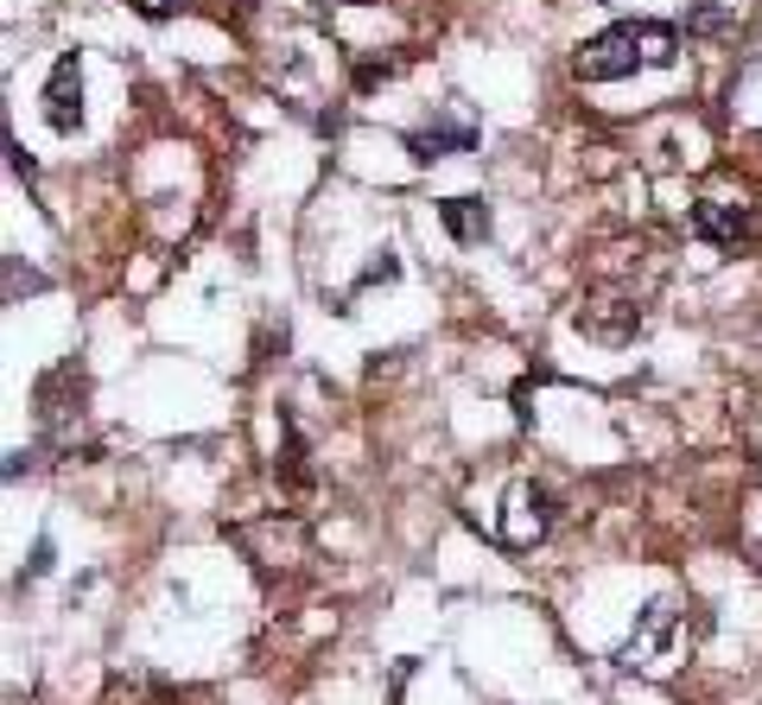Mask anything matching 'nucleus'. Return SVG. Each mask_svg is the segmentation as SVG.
I'll use <instances>...</instances> for the list:
<instances>
[{
  "label": "nucleus",
  "instance_id": "nucleus-1",
  "mask_svg": "<svg viewBox=\"0 0 762 705\" xmlns=\"http://www.w3.org/2000/svg\"><path fill=\"white\" fill-rule=\"evenodd\" d=\"M680 57V32L667 20H616L610 32L584 39L579 51V76L584 83H616V76L642 71V64H674Z\"/></svg>",
  "mask_w": 762,
  "mask_h": 705
},
{
  "label": "nucleus",
  "instance_id": "nucleus-2",
  "mask_svg": "<svg viewBox=\"0 0 762 705\" xmlns=\"http://www.w3.org/2000/svg\"><path fill=\"white\" fill-rule=\"evenodd\" d=\"M692 235H706L711 249H756L762 242V210L756 203H724V198H699L692 203Z\"/></svg>",
  "mask_w": 762,
  "mask_h": 705
},
{
  "label": "nucleus",
  "instance_id": "nucleus-3",
  "mask_svg": "<svg viewBox=\"0 0 762 705\" xmlns=\"http://www.w3.org/2000/svg\"><path fill=\"white\" fill-rule=\"evenodd\" d=\"M45 122L57 127V134H76V127H83V71H76V51L57 57V71H51V83H45Z\"/></svg>",
  "mask_w": 762,
  "mask_h": 705
},
{
  "label": "nucleus",
  "instance_id": "nucleus-4",
  "mask_svg": "<svg viewBox=\"0 0 762 705\" xmlns=\"http://www.w3.org/2000/svg\"><path fill=\"white\" fill-rule=\"evenodd\" d=\"M762 13V0H692V32L699 39H737V32H750Z\"/></svg>",
  "mask_w": 762,
  "mask_h": 705
},
{
  "label": "nucleus",
  "instance_id": "nucleus-5",
  "mask_svg": "<svg viewBox=\"0 0 762 705\" xmlns=\"http://www.w3.org/2000/svg\"><path fill=\"white\" fill-rule=\"evenodd\" d=\"M674 623H680V610L667 604V598L642 610V635L629 642V661L642 655L648 667H667V661H674Z\"/></svg>",
  "mask_w": 762,
  "mask_h": 705
},
{
  "label": "nucleus",
  "instance_id": "nucleus-6",
  "mask_svg": "<svg viewBox=\"0 0 762 705\" xmlns=\"http://www.w3.org/2000/svg\"><path fill=\"white\" fill-rule=\"evenodd\" d=\"M477 147V127L464 122H438V127H420V134H406V152H413V166H438V159H452V152H470Z\"/></svg>",
  "mask_w": 762,
  "mask_h": 705
},
{
  "label": "nucleus",
  "instance_id": "nucleus-7",
  "mask_svg": "<svg viewBox=\"0 0 762 705\" xmlns=\"http://www.w3.org/2000/svg\"><path fill=\"white\" fill-rule=\"evenodd\" d=\"M438 223L452 229L457 242H483L489 235V210H483V198H445L438 203Z\"/></svg>",
  "mask_w": 762,
  "mask_h": 705
},
{
  "label": "nucleus",
  "instance_id": "nucleus-8",
  "mask_svg": "<svg viewBox=\"0 0 762 705\" xmlns=\"http://www.w3.org/2000/svg\"><path fill=\"white\" fill-rule=\"evenodd\" d=\"M7 152H13V172H20V178H32V172H39V166H32V152H25L20 140H13V147H7Z\"/></svg>",
  "mask_w": 762,
  "mask_h": 705
},
{
  "label": "nucleus",
  "instance_id": "nucleus-9",
  "mask_svg": "<svg viewBox=\"0 0 762 705\" xmlns=\"http://www.w3.org/2000/svg\"><path fill=\"white\" fill-rule=\"evenodd\" d=\"M134 7H140L147 20H166V13H172V0H134Z\"/></svg>",
  "mask_w": 762,
  "mask_h": 705
}]
</instances>
